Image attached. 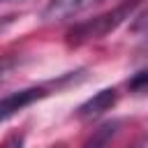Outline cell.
Returning <instances> with one entry per match:
<instances>
[{"label": "cell", "instance_id": "obj_3", "mask_svg": "<svg viewBox=\"0 0 148 148\" xmlns=\"http://www.w3.org/2000/svg\"><path fill=\"white\" fill-rule=\"evenodd\" d=\"M104 0H49L42 12H39V18L44 23H60V21H67V18H74L83 12H88L90 7L99 5Z\"/></svg>", "mask_w": 148, "mask_h": 148}, {"label": "cell", "instance_id": "obj_6", "mask_svg": "<svg viewBox=\"0 0 148 148\" xmlns=\"http://www.w3.org/2000/svg\"><path fill=\"white\" fill-rule=\"evenodd\" d=\"M125 88H127V92L134 95V97H146V95H148V67L134 72V74L125 81Z\"/></svg>", "mask_w": 148, "mask_h": 148}, {"label": "cell", "instance_id": "obj_1", "mask_svg": "<svg viewBox=\"0 0 148 148\" xmlns=\"http://www.w3.org/2000/svg\"><path fill=\"white\" fill-rule=\"evenodd\" d=\"M146 0H123L120 5H116L113 9L109 12H102L92 18H86V21H79L74 23L67 35H65V42L69 46H83L88 42H95V39H102L106 37L109 32H113L116 28H120L125 21H130L134 16V12L143 5Z\"/></svg>", "mask_w": 148, "mask_h": 148}, {"label": "cell", "instance_id": "obj_7", "mask_svg": "<svg viewBox=\"0 0 148 148\" xmlns=\"http://www.w3.org/2000/svg\"><path fill=\"white\" fill-rule=\"evenodd\" d=\"M130 32L132 35H143V37H148V5L139 12H134V16H132V21H130Z\"/></svg>", "mask_w": 148, "mask_h": 148}, {"label": "cell", "instance_id": "obj_8", "mask_svg": "<svg viewBox=\"0 0 148 148\" xmlns=\"http://www.w3.org/2000/svg\"><path fill=\"white\" fill-rule=\"evenodd\" d=\"M23 143H25V136H23L21 132H14V134H9V136L0 143V148H23Z\"/></svg>", "mask_w": 148, "mask_h": 148}, {"label": "cell", "instance_id": "obj_10", "mask_svg": "<svg viewBox=\"0 0 148 148\" xmlns=\"http://www.w3.org/2000/svg\"><path fill=\"white\" fill-rule=\"evenodd\" d=\"M51 148H67L65 143H56V146H51Z\"/></svg>", "mask_w": 148, "mask_h": 148}, {"label": "cell", "instance_id": "obj_11", "mask_svg": "<svg viewBox=\"0 0 148 148\" xmlns=\"http://www.w3.org/2000/svg\"><path fill=\"white\" fill-rule=\"evenodd\" d=\"M2 2H12V0H0V5H2Z\"/></svg>", "mask_w": 148, "mask_h": 148}, {"label": "cell", "instance_id": "obj_4", "mask_svg": "<svg viewBox=\"0 0 148 148\" xmlns=\"http://www.w3.org/2000/svg\"><path fill=\"white\" fill-rule=\"evenodd\" d=\"M116 102H118V90L116 88H102L92 97L81 102L74 113H76L79 120H95V118L104 116L106 111H111L116 106Z\"/></svg>", "mask_w": 148, "mask_h": 148}, {"label": "cell", "instance_id": "obj_2", "mask_svg": "<svg viewBox=\"0 0 148 148\" xmlns=\"http://www.w3.org/2000/svg\"><path fill=\"white\" fill-rule=\"evenodd\" d=\"M83 79V69H76V72H67L62 74L60 79H53L49 83H37V86H28V88H21V90H12L7 95L0 97V123H7L12 120L16 113H21L25 106L49 97L51 92L69 86V83H76Z\"/></svg>", "mask_w": 148, "mask_h": 148}, {"label": "cell", "instance_id": "obj_5", "mask_svg": "<svg viewBox=\"0 0 148 148\" xmlns=\"http://www.w3.org/2000/svg\"><path fill=\"white\" fill-rule=\"evenodd\" d=\"M120 127H123V120H118V118L104 120L99 127H95V130L90 132V136L83 141L81 148H106V146L116 139V134L120 132Z\"/></svg>", "mask_w": 148, "mask_h": 148}, {"label": "cell", "instance_id": "obj_9", "mask_svg": "<svg viewBox=\"0 0 148 148\" xmlns=\"http://www.w3.org/2000/svg\"><path fill=\"white\" fill-rule=\"evenodd\" d=\"M9 67H12V60H9V58H2V60H0V81L5 79V74H7Z\"/></svg>", "mask_w": 148, "mask_h": 148}]
</instances>
